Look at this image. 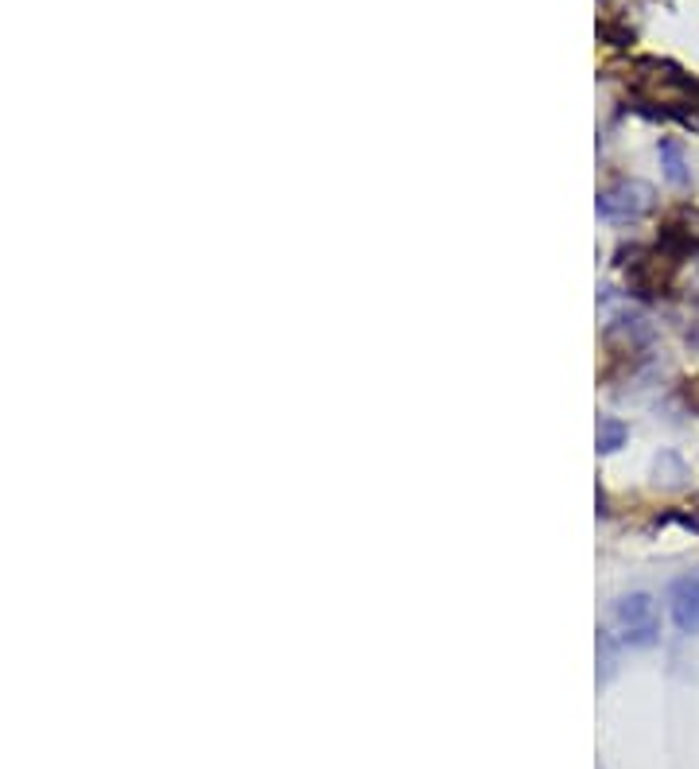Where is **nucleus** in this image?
Instances as JSON below:
<instances>
[{
    "label": "nucleus",
    "mask_w": 699,
    "mask_h": 769,
    "mask_svg": "<svg viewBox=\"0 0 699 769\" xmlns=\"http://www.w3.org/2000/svg\"><path fill=\"white\" fill-rule=\"evenodd\" d=\"M664 164H668V179H673L676 187H684L688 183V171H684V159H680V152H676V144H664Z\"/></svg>",
    "instance_id": "obj_6"
},
{
    "label": "nucleus",
    "mask_w": 699,
    "mask_h": 769,
    "mask_svg": "<svg viewBox=\"0 0 699 769\" xmlns=\"http://www.w3.org/2000/svg\"><path fill=\"white\" fill-rule=\"evenodd\" d=\"M649 211H653V187L638 179H622L599 195V214L606 221H638Z\"/></svg>",
    "instance_id": "obj_2"
},
{
    "label": "nucleus",
    "mask_w": 699,
    "mask_h": 769,
    "mask_svg": "<svg viewBox=\"0 0 699 769\" xmlns=\"http://www.w3.org/2000/svg\"><path fill=\"white\" fill-rule=\"evenodd\" d=\"M626 440V428L618 420H599V452H614Z\"/></svg>",
    "instance_id": "obj_5"
},
{
    "label": "nucleus",
    "mask_w": 699,
    "mask_h": 769,
    "mask_svg": "<svg viewBox=\"0 0 699 769\" xmlns=\"http://www.w3.org/2000/svg\"><path fill=\"white\" fill-rule=\"evenodd\" d=\"M673 238H680L691 253H699V211H680V218L673 226Z\"/></svg>",
    "instance_id": "obj_4"
},
{
    "label": "nucleus",
    "mask_w": 699,
    "mask_h": 769,
    "mask_svg": "<svg viewBox=\"0 0 699 769\" xmlns=\"http://www.w3.org/2000/svg\"><path fill=\"white\" fill-rule=\"evenodd\" d=\"M611 629L622 646H653L661 634V618H656V602L649 594H626L614 602Z\"/></svg>",
    "instance_id": "obj_1"
},
{
    "label": "nucleus",
    "mask_w": 699,
    "mask_h": 769,
    "mask_svg": "<svg viewBox=\"0 0 699 769\" xmlns=\"http://www.w3.org/2000/svg\"><path fill=\"white\" fill-rule=\"evenodd\" d=\"M688 121H691V129H699V101H696V113H691Z\"/></svg>",
    "instance_id": "obj_7"
},
{
    "label": "nucleus",
    "mask_w": 699,
    "mask_h": 769,
    "mask_svg": "<svg viewBox=\"0 0 699 769\" xmlns=\"http://www.w3.org/2000/svg\"><path fill=\"white\" fill-rule=\"evenodd\" d=\"M668 606L684 634H699V575H684L668 591Z\"/></svg>",
    "instance_id": "obj_3"
}]
</instances>
